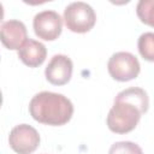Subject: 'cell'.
<instances>
[{"instance_id":"9","label":"cell","mask_w":154,"mask_h":154,"mask_svg":"<svg viewBox=\"0 0 154 154\" xmlns=\"http://www.w3.org/2000/svg\"><path fill=\"white\" fill-rule=\"evenodd\" d=\"M47 57V49L43 43L28 38L18 51V58L29 67H37L43 64Z\"/></svg>"},{"instance_id":"6","label":"cell","mask_w":154,"mask_h":154,"mask_svg":"<svg viewBox=\"0 0 154 154\" xmlns=\"http://www.w3.org/2000/svg\"><path fill=\"white\" fill-rule=\"evenodd\" d=\"M35 35L45 41L57 40L63 31V19L55 11L46 10L38 12L32 20Z\"/></svg>"},{"instance_id":"12","label":"cell","mask_w":154,"mask_h":154,"mask_svg":"<svg viewBox=\"0 0 154 154\" xmlns=\"http://www.w3.org/2000/svg\"><path fill=\"white\" fill-rule=\"evenodd\" d=\"M136 13L140 20L154 28V0H141L136 6Z\"/></svg>"},{"instance_id":"8","label":"cell","mask_w":154,"mask_h":154,"mask_svg":"<svg viewBox=\"0 0 154 154\" xmlns=\"http://www.w3.org/2000/svg\"><path fill=\"white\" fill-rule=\"evenodd\" d=\"M0 37L2 45L11 51H19L28 40L26 26L23 22L10 19L1 24Z\"/></svg>"},{"instance_id":"7","label":"cell","mask_w":154,"mask_h":154,"mask_svg":"<svg viewBox=\"0 0 154 154\" xmlns=\"http://www.w3.org/2000/svg\"><path fill=\"white\" fill-rule=\"evenodd\" d=\"M72 70H73L72 60L67 55L57 54L49 60L45 70V76L51 84L64 85L71 79Z\"/></svg>"},{"instance_id":"10","label":"cell","mask_w":154,"mask_h":154,"mask_svg":"<svg viewBox=\"0 0 154 154\" xmlns=\"http://www.w3.org/2000/svg\"><path fill=\"white\" fill-rule=\"evenodd\" d=\"M116 97L117 99L125 100V101H129V102L136 105L142 111V113H146L148 111V107H149V97H148V94L146 93V90L142 89V88L132 87V88L124 89L120 93H118Z\"/></svg>"},{"instance_id":"1","label":"cell","mask_w":154,"mask_h":154,"mask_svg":"<svg viewBox=\"0 0 154 154\" xmlns=\"http://www.w3.org/2000/svg\"><path fill=\"white\" fill-rule=\"evenodd\" d=\"M29 113L34 120L41 124L60 126L72 118L73 105L63 94L41 91L30 100Z\"/></svg>"},{"instance_id":"4","label":"cell","mask_w":154,"mask_h":154,"mask_svg":"<svg viewBox=\"0 0 154 154\" xmlns=\"http://www.w3.org/2000/svg\"><path fill=\"white\" fill-rule=\"evenodd\" d=\"M107 70L113 79L119 82H128L138 76L141 65L134 54L129 52H117L108 59Z\"/></svg>"},{"instance_id":"13","label":"cell","mask_w":154,"mask_h":154,"mask_svg":"<svg viewBox=\"0 0 154 154\" xmlns=\"http://www.w3.org/2000/svg\"><path fill=\"white\" fill-rule=\"evenodd\" d=\"M108 154H143V152L137 143L130 141H120L111 146Z\"/></svg>"},{"instance_id":"5","label":"cell","mask_w":154,"mask_h":154,"mask_svg":"<svg viewBox=\"0 0 154 154\" xmlns=\"http://www.w3.org/2000/svg\"><path fill=\"white\" fill-rule=\"evenodd\" d=\"M8 144L17 154H31L40 144V135L31 125L19 124L11 130Z\"/></svg>"},{"instance_id":"2","label":"cell","mask_w":154,"mask_h":154,"mask_svg":"<svg viewBox=\"0 0 154 154\" xmlns=\"http://www.w3.org/2000/svg\"><path fill=\"white\" fill-rule=\"evenodd\" d=\"M142 114L136 105L114 97V103L107 116V126L114 134H128L137 126Z\"/></svg>"},{"instance_id":"11","label":"cell","mask_w":154,"mask_h":154,"mask_svg":"<svg viewBox=\"0 0 154 154\" xmlns=\"http://www.w3.org/2000/svg\"><path fill=\"white\" fill-rule=\"evenodd\" d=\"M141 57L147 61L154 63V32H144L138 37L137 42Z\"/></svg>"},{"instance_id":"3","label":"cell","mask_w":154,"mask_h":154,"mask_svg":"<svg viewBox=\"0 0 154 154\" xmlns=\"http://www.w3.org/2000/svg\"><path fill=\"white\" fill-rule=\"evenodd\" d=\"M64 22L70 31L84 34L94 28L96 23V14L93 7L87 2H71L64 10Z\"/></svg>"}]
</instances>
